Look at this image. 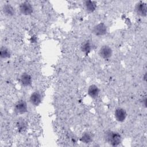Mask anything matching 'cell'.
<instances>
[{
    "instance_id": "5bb4252c",
    "label": "cell",
    "mask_w": 147,
    "mask_h": 147,
    "mask_svg": "<svg viewBox=\"0 0 147 147\" xmlns=\"http://www.w3.org/2000/svg\"><path fill=\"white\" fill-rule=\"evenodd\" d=\"M92 140V136L91 133L86 132L84 133L80 137V141L84 144H88Z\"/></svg>"
},
{
    "instance_id": "6da1fadb",
    "label": "cell",
    "mask_w": 147,
    "mask_h": 147,
    "mask_svg": "<svg viewBox=\"0 0 147 147\" xmlns=\"http://www.w3.org/2000/svg\"><path fill=\"white\" fill-rule=\"evenodd\" d=\"M105 140L111 146H116L122 142V137L119 133L111 130H107L105 133Z\"/></svg>"
},
{
    "instance_id": "7c38bea8",
    "label": "cell",
    "mask_w": 147,
    "mask_h": 147,
    "mask_svg": "<svg viewBox=\"0 0 147 147\" xmlns=\"http://www.w3.org/2000/svg\"><path fill=\"white\" fill-rule=\"evenodd\" d=\"M84 5L87 11L89 13L93 12L96 7V3L93 1H86L84 2Z\"/></svg>"
},
{
    "instance_id": "4fadbf2b",
    "label": "cell",
    "mask_w": 147,
    "mask_h": 147,
    "mask_svg": "<svg viewBox=\"0 0 147 147\" xmlns=\"http://www.w3.org/2000/svg\"><path fill=\"white\" fill-rule=\"evenodd\" d=\"M11 56V52L10 50L5 47H1L0 49V56L2 59H7L9 58Z\"/></svg>"
},
{
    "instance_id": "5b68a950",
    "label": "cell",
    "mask_w": 147,
    "mask_h": 147,
    "mask_svg": "<svg viewBox=\"0 0 147 147\" xmlns=\"http://www.w3.org/2000/svg\"><path fill=\"white\" fill-rule=\"evenodd\" d=\"M136 13L141 17H145L147 13V5L144 2L140 1L136 3L135 6Z\"/></svg>"
},
{
    "instance_id": "7a4b0ae2",
    "label": "cell",
    "mask_w": 147,
    "mask_h": 147,
    "mask_svg": "<svg viewBox=\"0 0 147 147\" xmlns=\"http://www.w3.org/2000/svg\"><path fill=\"white\" fill-rule=\"evenodd\" d=\"M19 10L23 15L29 16L33 13V7L30 2L25 1L20 4Z\"/></svg>"
},
{
    "instance_id": "3957f363",
    "label": "cell",
    "mask_w": 147,
    "mask_h": 147,
    "mask_svg": "<svg viewBox=\"0 0 147 147\" xmlns=\"http://www.w3.org/2000/svg\"><path fill=\"white\" fill-rule=\"evenodd\" d=\"M92 32L95 36H103L107 33V26L103 22H100L93 27Z\"/></svg>"
},
{
    "instance_id": "2e32d148",
    "label": "cell",
    "mask_w": 147,
    "mask_h": 147,
    "mask_svg": "<svg viewBox=\"0 0 147 147\" xmlns=\"http://www.w3.org/2000/svg\"><path fill=\"white\" fill-rule=\"evenodd\" d=\"M17 127L20 130L23 131L24 129H26V123L23 121H19L17 122Z\"/></svg>"
},
{
    "instance_id": "8992f818",
    "label": "cell",
    "mask_w": 147,
    "mask_h": 147,
    "mask_svg": "<svg viewBox=\"0 0 147 147\" xmlns=\"http://www.w3.org/2000/svg\"><path fill=\"white\" fill-rule=\"evenodd\" d=\"M114 117L115 119L118 122H123L127 117L126 110L122 107H118L114 111Z\"/></svg>"
},
{
    "instance_id": "e0dca14e",
    "label": "cell",
    "mask_w": 147,
    "mask_h": 147,
    "mask_svg": "<svg viewBox=\"0 0 147 147\" xmlns=\"http://www.w3.org/2000/svg\"><path fill=\"white\" fill-rule=\"evenodd\" d=\"M142 103H144V106L146 107V97H145L144 99L142 100Z\"/></svg>"
},
{
    "instance_id": "52a82bcc",
    "label": "cell",
    "mask_w": 147,
    "mask_h": 147,
    "mask_svg": "<svg viewBox=\"0 0 147 147\" xmlns=\"http://www.w3.org/2000/svg\"><path fill=\"white\" fill-rule=\"evenodd\" d=\"M41 99L42 97L41 94L38 91H34L30 95L29 101L33 106H37L40 104Z\"/></svg>"
},
{
    "instance_id": "8fae6325",
    "label": "cell",
    "mask_w": 147,
    "mask_h": 147,
    "mask_svg": "<svg viewBox=\"0 0 147 147\" xmlns=\"http://www.w3.org/2000/svg\"><path fill=\"white\" fill-rule=\"evenodd\" d=\"M88 95L92 98H96L99 93V89L98 87L95 84L90 85L87 90Z\"/></svg>"
},
{
    "instance_id": "9c48e42d",
    "label": "cell",
    "mask_w": 147,
    "mask_h": 147,
    "mask_svg": "<svg viewBox=\"0 0 147 147\" xmlns=\"http://www.w3.org/2000/svg\"><path fill=\"white\" fill-rule=\"evenodd\" d=\"M20 80L21 84L25 87L30 86L32 82L31 76L28 73H23L21 75Z\"/></svg>"
},
{
    "instance_id": "9a60e30c",
    "label": "cell",
    "mask_w": 147,
    "mask_h": 147,
    "mask_svg": "<svg viewBox=\"0 0 147 147\" xmlns=\"http://www.w3.org/2000/svg\"><path fill=\"white\" fill-rule=\"evenodd\" d=\"M91 48V45L90 41H86L83 42L81 45V50L83 52L87 53H88Z\"/></svg>"
},
{
    "instance_id": "30bf717a",
    "label": "cell",
    "mask_w": 147,
    "mask_h": 147,
    "mask_svg": "<svg viewBox=\"0 0 147 147\" xmlns=\"http://www.w3.org/2000/svg\"><path fill=\"white\" fill-rule=\"evenodd\" d=\"M2 11L4 14L9 17H13L15 14V10L10 4H5L2 7Z\"/></svg>"
},
{
    "instance_id": "ba28073f",
    "label": "cell",
    "mask_w": 147,
    "mask_h": 147,
    "mask_svg": "<svg viewBox=\"0 0 147 147\" xmlns=\"http://www.w3.org/2000/svg\"><path fill=\"white\" fill-rule=\"evenodd\" d=\"M28 110V106L26 102L24 100L18 101L15 105V111L20 114L25 113Z\"/></svg>"
},
{
    "instance_id": "277c9868",
    "label": "cell",
    "mask_w": 147,
    "mask_h": 147,
    "mask_svg": "<svg viewBox=\"0 0 147 147\" xmlns=\"http://www.w3.org/2000/svg\"><path fill=\"white\" fill-rule=\"evenodd\" d=\"M113 53L112 49L110 47L107 45H102L98 51V55L99 56L103 59H107L111 57Z\"/></svg>"
}]
</instances>
